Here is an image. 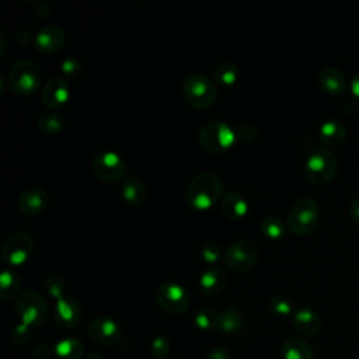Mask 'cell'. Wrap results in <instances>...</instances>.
Segmentation results:
<instances>
[{
    "mask_svg": "<svg viewBox=\"0 0 359 359\" xmlns=\"http://www.w3.org/2000/svg\"><path fill=\"white\" fill-rule=\"evenodd\" d=\"M318 137L320 142L325 146H339L346 139V128L337 119L325 121L318 129Z\"/></svg>",
    "mask_w": 359,
    "mask_h": 359,
    "instance_id": "21",
    "label": "cell"
},
{
    "mask_svg": "<svg viewBox=\"0 0 359 359\" xmlns=\"http://www.w3.org/2000/svg\"><path fill=\"white\" fill-rule=\"evenodd\" d=\"M205 359H231V353L227 348L223 346H216L209 351Z\"/></svg>",
    "mask_w": 359,
    "mask_h": 359,
    "instance_id": "38",
    "label": "cell"
},
{
    "mask_svg": "<svg viewBox=\"0 0 359 359\" xmlns=\"http://www.w3.org/2000/svg\"><path fill=\"white\" fill-rule=\"evenodd\" d=\"M222 254H223V250L217 243H206L201 247V255L209 264L219 261Z\"/></svg>",
    "mask_w": 359,
    "mask_h": 359,
    "instance_id": "34",
    "label": "cell"
},
{
    "mask_svg": "<svg viewBox=\"0 0 359 359\" xmlns=\"http://www.w3.org/2000/svg\"><path fill=\"white\" fill-rule=\"evenodd\" d=\"M349 215H351V219L359 224V198H355L349 206Z\"/></svg>",
    "mask_w": 359,
    "mask_h": 359,
    "instance_id": "40",
    "label": "cell"
},
{
    "mask_svg": "<svg viewBox=\"0 0 359 359\" xmlns=\"http://www.w3.org/2000/svg\"><path fill=\"white\" fill-rule=\"evenodd\" d=\"M222 210L229 220L231 222L240 220L248 213V203L240 194L234 191H229L223 196Z\"/></svg>",
    "mask_w": 359,
    "mask_h": 359,
    "instance_id": "20",
    "label": "cell"
},
{
    "mask_svg": "<svg viewBox=\"0 0 359 359\" xmlns=\"http://www.w3.org/2000/svg\"><path fill=\"white\" fill-rule=\"evenodd\" d=\"M151 355L156 359H165L168 358L170 353V339L164 335H157L153 338L151 345H150Z\"/></svg>",
    "mask_w": 359,
    "mask_h": 359,
    "instance_id": "33",
    "label": "cell"
},
{
    "mask_svg": "<svg viewBox=\"0 0 359 359\" xmlns=\"http://www.w3.org/2000/svg\"><path fill=\"white\" fill-rule=\"evenodd\" d=\"M146 196H147L146 187L143 185V182L139 178L128 177L126 180H123V182H122V198L125 199L126 203L133 205V206H139L144 202Z\"/></svg>",
    "mask_w": 359,
    "mask_h": 359,
    "instance_id": "24",
    "label": "cell"
},
{
    "mask_svg": "<svg viewBox=\"0 0 359 359\" xmlns=\"http://www.w3.org/2000/svg\"><path fill=\"white\" fill-rule=\"evenodd\" d=\"M245 321L243 314L236 307H226L220 313V321H219V330L223 334L234 335L244 330Z\"/></svg>",
    "mask_w": 359,
    "mask_h": 359,
    "instance_id": "25",
    "label": "cell"
},
{
    "mask_svg": "<svg viewBox=\"0 0 359 359\" xmlns=\"http://www.w3.org/2000/svg\"><path fill=\"white\" fill-rule=\"evenodd\" d=\"M49 202L48 192L41 187H29L18 196V209L25 216H36L42 213Z\"/></svg>",
    "mask_w": 359,
    "mask_h": 359,
    "instance_id": "14",
    "label": "cell"
},
{
    "mask_svg": "<svg viewBox=\"0 0 359 359\" xmlns=\"http://www.w3.org/2000/svg\"><path fill=\"white\" fill-rule=\"evenodd\" d=\"M223 195L220 178L212 172H201L194 177L187 188V202L195 210L210 209Z\"/></svg>",
    "mask_w": 359,
    "mask_h": 359,
    "instance_id": "1",
    "label": "cell"
},
{
    "mask_svg": "<svg viewBox=\"0 0 359 359\" xmlns=\"http://www.w3.org/2000/svg\"><path fill=\"white\" fill-rule=\"evenodd\" d=\"M351 93L359 101V73L355 74L353 79L351 80Z\"/></svg>",
    "mask_w": 359,
    "mask_h": 359,
    "instance_id": "41",
    "label": "cell"
},
{
    "mask_svg": "<svg viewBox=\"0 0 359 359\" xmlns=\"http://www.w3.org/2000/svg\"><path fill=\"white\" fill-rule=\"evenodd\" d=\"M258 136V130L251 123H241L236 128V137L238 142H251Z\"/></svg>",
    "mask_w": 359,
    "mask_h": 359,
    "instance_id": "36",
    "label": "cell"
},
{
    "mask_svg": "<svg viewBox=\"0 0 359 359\" xmlns=\"http://www.w3.org/2000/svg\"><path fill=\"white\" fill-rule=\"evenodd\" d=\"M182 94L191 107L196 109H206L215 102L217 87L208 76L195 73L184 80Z\"/></svg>",
    "mask_w": 359,
    "mask_h": 359,
    "instance_id": "6",
    "label": "cell"
},
{
    "mask_svg": "<svg viewBox=\"0 0 359 359\" xmlns=\"http://www.w3.org/2000/svg\"><path fill=\"white\" fill-rule=\"evenodd\" d=\"M282 359H313V348L311 345L300 337L287 338L280 351Z\"/></svg>",
    "mask_w": 359,
    "mask_h": 359,
    "instance_id": "22",
    "label": "cell"
},
{
    "mask_svg": "<svg viewBox=\"0 0 359 359\" xmlns=\"http://www.w3.org/2000/svg\"><path fill=\"white\" fill-rule=\"evenodd\" d=\"M156 302L165 313L181 314L188 310L191 297L181 285L175 282H164L157 289Z\"/></svg>",
    "mask_w": 359,
    "mask_h": 359,
    "instance_id": "9",
    "label": "cell"
},
{
    "mask_svg": "<svg viewBox=\"0 0 359 359\" xmlns=\"http://www.w3.org/2000/svg\"><path fill=\"white\" fill-rule=\"evenodd\" d=\"M318 83L327 94L334 95V97L342 95L346 90L345 76L337 67H331V66L324 67L318 73Z\"/></svg>",
    "mask_w": 359,
    "mask_h": 359,
    "instance_id": "19",
    "label": "cell"
},
{
    "mask_svg": "<svg viewBox=\"0 0 359 359\" xmlns=\"http://www.w3.org/2000/svg\"><path fill=\"white\" fill-rule=\"evenodd\" d=\"M88 337L100 345H114L121 338V327L109 317H95L87 327Z\"/></svg>",
    "mask_w": 359,
    "mask_h": 359,
    "instance_id": "12",
    "label": "cell"
},
{
    "mask_svg": "<svg viewBox=\"0 0 359 359\" xmlns=\"http://www.w3.org/2000/svg\"><path fill=\"white\" fill-rule=\"evenodd\" d=\"M34 251V238L27 231H15L10 234L1 248L0 255L4 264L17 266L24 264Z\"/></svg>",
    "mask_w": 359,
    "mask_h": 359,
    "instance_id": "8",
    "label": "cell"
},
{
    "mask_svg": "<svg viewBox=\"0 0 359 359\" xmlns=\"http://www.w3.org/2000/svg\"><path fill=\"white\" fill-rule=\"evenodd\" d=\"M43 287H45L46 293H48L50 297L56 299V300L65 297L66 283H65V280H63L60 276H57V275H50V276H48V278L43 280Z\"/></svg>",
    "mask_w": 359,
    "mask_h": 359,
    "instance_id": "32",
    "label": "cell"
},
{
    "mask_svg": "<svg viewBox=\"0 0 359 359\" xmlns=\"http://www.w3.org/2000/svg\"><path fill=\"white\" fill-rule=\"evenodd\" d=\"M60 69H62V73L66 79H76L81 73V62L79 59L69 57V59L63 60Z\"/></svg>",
    "mask_w": 359,
    "mask_h": 359,
    "instance_id": "35",
    "label": "cell"
},
{
    "mask_svg": "<svg viewBox=\"0 0 359 359\" xmlns=\"http://www.w3.org/2000/svg\"><path fill=\"white\" fill-rule=\"evenodd\" d=\"M320 208L313 198H300L292 206L287 216V227L293 234L309 236L318 224Z\"/></svg>",
    "mask_w": 359,
    "mask_h": 359,
    "instance_id": "4",
    "label": "cell"
},
{
    "mask_svg": "<svg viewBox=\"0 0 359 359\" xmlns=\"http://www.w3.org/2000/svg\"><path fill=\"white\" fill-rule=\"evenodd\" d=\"M338 170L337 156L325 147L313 150L304 163V175L314 185L330 182Z\"/></svg>",
    "mask_w": 359,
    "mask_h": 359,
    "instance_id": "3",
    "label": "cell"
},
{
    "mask_svg": "<svg viewBox=\"0 0 359 359\" xmlns=\"http://www.w3.org/2000/svg\"><path fill=\"white\" fill-rule=\"evenodd\" d=\"M31 337V327L25 325L24 323H20L17 324L13 331H11V341L15 344V345H21V344H25Z\"/></svg>",
    "mask_w": 359,
    "mask_h": 359,
    "instance_id": "37",
    "label": "cell"
},
{
    "mask_svg": "<svg viewBox=\"0 0 359 359\" xmlns=\"http://www.w3.org/2000/svg\"><path fill=\"white\" fill-rule=\"evenodd\" d=\"M70 97V90L69 84L65 79L60 77H52L49 79L41 93V98L43 105H46L50 109L60 108L69 101Z\"/></svg>",
    "mask_w": 359,
    "mask_h": 359,
    "instance_id": "16",
    "label": "cell"
},
{
    "mask_svg": "<svg viewBox=\"0 0 359 359\" xmlns=\"http://www.w3.org/2000/svg\"><path fill=\"white\" fill-rule=\"evenodd\" d=\"M20 289V278L11 269H4L0 273V297L3 302L13 299Z\"/></svg>",
    "mask_w": 359,
    "mask_h": 359,
    "instance_id": "28",
    "label": "cell"
},
{
    "mask_svg": "<svg viewBox=\"0 0 359 359\" xmlns=\"http://www.w3.org/2000/svg\"><path fill=\"white\" fill-rule=\"evenodd\" d=\"M268 309L273 316L282 317V318L293 316L294 313L292 302L283 296H272L268 300Z\"/></svg>",
    "mask_w": 359,
    "mask_h": 359,
    "instance_id": "31",
    "label": "cell"
},
{
    "mask_svg": "<svg viewBox=\"0 0 359 359\" xmlns=\"http://www.w3.org/2000/svg\"><path fill=\"white\" fill-rule=\"evenodd\" d=\"M219 321H220V313L209 307L199 309L194 316V323L196 328H199L201 331H213L219 328Z\"/></svg>",
    "mask_w": 359,
    "mask_h": 359,
    "instance_id": "29",
    "label": "cell"
},
{
    "mask_svg": "<svg viewBox=\"0 0 359 359\" xmlns=\"http://www.w3.org/2000/svg\"><path fill=\"white\" fill-rule=\"evenodd\" d=\"M93 172L104 182H116L125 175V161L114 151L98 153L91 163Z\"/></svg>",
    "mask_w": 359,
    "mask_h": 359,
    "instance_id": "11",
    "label": "cell"
},
{
    "mask_svg": "<svg viewBox=\"0 0 359 359\" xmlns=\"http://www.w3.org/2000/svg\"><path fill=\"white\" fill-rule=\"evenodd\" d=\"M65 32L60 27L46 25L34 36V48L42 55H53L65 45Z\"/></svg>",
    "mask_w": 359,
    "mask_h": 359,
    "instance_id": "13",
    "label": "cell"
},
{
    "mask_svg": "<svg viewBox=\"0 0 359 359\" xmlns=\"http://www.w3.org/2000/svg\"><path fill=\"white\" fill-rule=\"evenodd\" d=\"M15 310L21 323L28 327H39L48 317V307L43 297L32 290H24L17 296Z\"/></svg>",
    "mask_w": 359,
    "mask_h": 359,
    "instance_id": "7",
    "label": "cell"
},
{
    "mask_svg": "<svg viewBox=\"0 0 359 359\" xmlns=\"http://www.w3.org/2000/svg\"><path fill=\"white\" fill-rule=\"evenodd\" d=\"M257 258V245L250 240H238L227 247L224 252V264L234 272H247L252 268Z\"/></svg>",
    "mask_w": 359,
    "mask_h": 359,
    "instance_id": "10",
    "label": "cell"
},
{
    "mask_svg": "<svg viewBox=\"0 0 359 359\" xmlns=\"http://www.w3.org/2000/svg\"><path fill=\"white\" fill-rule=\"evenodd\" d=\"M38 129L42 133L55 136L57 133H60L65 128V119L59 112H43L39 115L38 118Z\"/></svg>",
    "mask_w": 359,
    "mask_h": 359,
    "instance_id": "26",
    "label": "cell"
},
{
    "mask_svg": "<svg viewBox=\"0 0 359 359\" xmlns=\"http://www.w3.org/2000/svg\"><path fill=\"white\" fill-rule=\"evenodd\" d=\"M50 353H52V351L46 344H38L32 349V356L35 359H49Z\"/></svg>",
    "mask_w": 359,
    "mask_h": 359,
    "instance_id": "39",
    "label": "cell"
},
{
    "mask_svg": "<svg viewBox=\"0 0 359 359\" xmlns=\"http://www.w3.org/2000/svg\"><path fill=\"white\" fill-rule=\"evenodd\" d=\"M84 359H104L102 356H101V353H98V352H95V351H93V352H90V353H87L86 356H84Z\"/></svg>",
    "mask_w": 359,
    "mask_h": 359,
    "instance_id": "42",
    "label": "cell"
},
{
    "mask_svg": "<svg viewBox=\"0 0 359 359\" xmlns=\"http://www.w3.org/2000/svg\"><path fill=\"white\" fill-rule=\"evenodd\" d=\"M292 323L294 330L304 337H313L321 328L320 317L309 307H300L294 310L292 316Z\"/></svg>",
    "mask_w": 359,
    "mask_h": 359,
    "instance_id": "17",
    "label": "cell"
},
{
    "mask_svg": "<svg viewBox=\"0 0 359 359\" xmlns=\"http://www.w3.org/2000/svg\"><path fill=\"white\" fill-rule=\"evenodd\" d=\"M53 355L56 359H81L84 356V345L73 337L62 338L55 344Z\"/></svg>",
    "mask_w": 359,
    "mask_h": 359,
    "instance_id": "23",
    "label": "cell"
},
{
    "mask_svg": "<svg viewBox=\"0 0 359 359\" xmlns=\"http://www.w3.org/2000/svg\"><path fill=\"white\" fill-rule=\"evenodd\" d=\"M259 230L265 237L272 238V240H278L285 236V224L276 216L264 217L259 224Z\"/></svg>",
    "mask_w": 359,
    "mask_h": 359,
    "instance_id": "30",
    "label": "cell"
},
{
    "mask_svg": "<svg viewBox=\"0 0 359 359\" xmlns=\"http://www.w3.org/2000/svg\"><path fill=\"white\" fill-rule=\"evenodd\" d=\"M198 139L203 150L220 154L231 149L237 142L236 128H231L229 123L220 121L209 122L201 128Z\"/></svg>",
    "mask_w": 359,
    "mask_h": 359,
    "instance_id": "5",
    "label": "cell"
},
{
    "mask_svg": "<svg viewBox=\"0 0 359 359\" xmlns=\"http://www.w3.org/2000/svg\"><path fill=\"white\" fill-rule=\"evenodd\" d=\"M7 83L13 93L18 95H31L41 84V70L34 60L18 59L8 70Z\"/></svg>",
    "mask_w": 359,
    "mask_h": 359,
    "instance_id": "2",
    "label": "cell"
},
{
    "mask_svg": "<svg viewBox=\"0 0 359 359\" xmlns=\"http://www.w3.org/2000/svg\"><path fill=\"white\" fill-rule=\"evenodd\" d=\"M227 285V273L220 266L208 268L199 278V287L206 296L219 294Z\"/></svg>",
    "mask_w": 359,
    "mask_h": 359,
    "instance_id": "18",
    "label": "cell"
},
{
    "mask_svg": "<svg viewBox=\"0 0 359 359\" xmlns=\"http://www.w3.org/2000/svg\"><path fill=\"white\" fill-rule=\"evenodd\" d=\"M238 79V69L230 62L220 63L213 72V81L219 87H231Z\"/></svg>",
    "mask_w": 359,
    "mask_h": 359,
    "instance_id": "27",
    "label": "cell"
},
{
    "mask_svg": "<svg viewBox=\"0 0 359 359\" xmlns=\"http://www.w3.org/2000/svg\"><path fill=\"white\" fill-rule=\"evenodd\" d=\"M80 316H81V309L79 302L74 297L65 296L56 300L53 317L57 327L63 330H70L79 323Z\"/></svg>",
    "mask_w": 359,
    "mask_h": 359,
    "instance_id": "15",
    "label": "cell"
}]
</instances>
